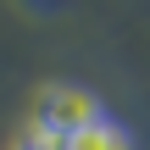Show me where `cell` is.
<instances>
[{
  "label": "cell",
  "instance_id": "1",
  "mask_svg": "<svg viewBox=\"0 0 150 150\" xmlns=\"http://www.w3.org/2000/svg\"><path fill=\"white\" fill-rule=\"evenodd\" d=\"M95 117H106V100H100L95 89H83V83H45L39 100H33V122H28V128L67 139V134H78L83 122H95Z\"/></svg>",
  "mask_w": 150,
  "mask_h": 150
},
{
  "label": "cell",
  "instance_id": "2",
  "mask_svg": "<svg viewBox=\"0 0 150 150\" xmlns=\"http://www.w3.org/2000/svg\"><path fill=\"white\" fill-rule=\"evenodd\" d=\"M61 150H139V139H134V128H128V122H117V117L106 111V117L83 122L78 134H67Z\"/></svg>",
  "mask_w": 150,
  "mask_h": 150
},
{
  "label": "cell",
  "instance_id": "3",
  "mask_svg": "<svg viewBox=\"0 0 150 150\" xmlns=\"http://www.w3.org/2000/svg\"><path fill=\"white\" fill-rule=\"evenodd\" d=\"M22 150H61V139H56V134H39V128H28Z\"/></svg>",
  "mask_w": 150,
  "mask_h": 150
}]
</instances>
